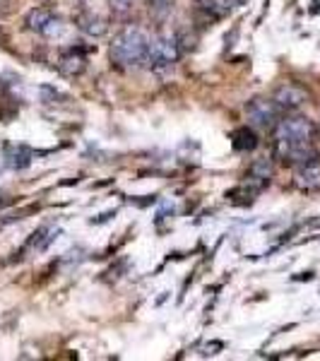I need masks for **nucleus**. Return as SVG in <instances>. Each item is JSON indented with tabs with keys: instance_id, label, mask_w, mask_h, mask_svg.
Wrapping results in <instances>:
<instances>
[{
	"instance_id": "f257e3e1",
	"label": "nucleus",
	"mask_w": 320,
	"mask_h": 361,
	"mask_svg": "<svg viewBox=\"0 0 320 361\" xmlns=\"http://www.w3.org/2000/svg\"><path fill=\"white\" fill-rule=\"evenodd\" d=\"M149 56V37L140 27H125L123 32L116 34L111 44L113 63L123 68H137L147 63Z\"/></svg>"
},
{
	"instance_id": "f03ea898",
	"label": "nucleus",
	"mask_w": 320,
	"mask_h": 361,
	"mask_svg": "<svg viewBox=\"0 0 320 361\" xmlns=\"http://www.w3.org/2000/svg\"><path fill=\"white\" fill-rule=\"evenodd\" d=\"M178 54H181L178 39L173 37V34H161V37H156L149 42L147 63L152 70H168L178 61Z\"/></svg>"
},
{
	"instance_id": "7ed1b4c3",
	"label": "nucleus",
	"mask_w": 320,
	"mask_h": 361,
	"mask_svg": "<svg viewBox=\"0 0 320 361\" xmlns=\"http://www.w3.org/2000/svg\"><path fill=\"white\" fill-rule=\"evenodd\" d=\"M313 126L304 116H292V118L279 121L275 128L277 142H311Z\"/></svg>"
},
{
	"instance_id": "20e7f679",
	"label": "nucleus",
	"mask_w": 320,
	"mask_h": 361,
	"mask_svg": "<svg viewBox=\"0 0 320 361\" xmlns=\"http://www.w3.org/2000/svg\"><path fill=\"white\" fill-rule=\"evenodd\" d=\"M27 27L32 32L42 34V37H58L63 32V22L61 17L54 15V10L49 8H34L27 15Z\"/></svg>"
},
{
	"instance_id": "39448f33",
	"label": "nucleus",
	"mask_w": 320,
	"mask_h": 361,
	"mask_svg": "<svg viewBox=\"0 0 320 361\" xmlns=\"http://www.w3.org/2000/svg\"><path fill=\"white\" fill-rule=\"evenodd\" d=\"M277 104L275 102H267V99H253V102L246 104V116L253 126L258 128H270L275 126L277 121Z\"/></svg>"
},
{
	"instance_id": "423d86ee",
	"label": "nucleus",
	"mask_w": 320,
	"mask_h": 361,
	"mask_svg": "<svg viewBox=\"0 0 320 361\" xmlns=\"http://www.w3.org/2000/svg\"><path fill=\"white\" fill-rule=\"evenodd\" d=\"M272 102L277 104V109H284V111H294V109H301L308 102V94L304 87L299 85H282L275 92V99Z\"/></svg>"
},
{
	"instance_id": "0eeeda50",
	"label": "nucleus",
	"mask_w": 320,
	"mask_h": 361,
	"mask_svg": "<svg viewBox=\"0 0 320 361\" xmlns=\"http://www.w3.org/2000/svg\"><path fill=\"white\" fill-rule=\"evenodd\" d=\"M294 183L301 190H320V161L311 159L306 164H299L294 173Z\"/></svg>"
},
{
	"instance_id": "6e6552de",
	"label": "nucleus",
	"mask_w": 320,
	"mask_h": 361,
	"mask_svg": "<svg viewBox=\"0 0 320 361\" xmlns=\"http://www.w3.org/2000/svg\"><path fill=\"white\" fill-rule=\"evenodd\" d=\"M241 5V0H202V10H207L212 17H226Z\"/></svg>"
},
{
	"instance_id": "1a4fd4ad",
	"label": "nucleus",
	"mask_w": 320,
	"mask_h": 361,
	"mask_svg": "<svg viewBox=\"0 0 320 361\" xmlns=\"http://www.w3.org/2000/svg\"><path fill=\"white\" fill-rule=\"evenodd\" d=\"M231 140H234V149H238V152H248V149H255V145H258V137H255V133L251 130V128H238V130L231 135Z\"/></svg>"
},
{
	"instance_id": "9d476101",
	"label": "nucleus",
	"mask_w": 320,
	"mask_h": 361,
	"mask_svg": "<svg viewBox=\"0 0 320 361\" xmlns=\"http://www.w3.org/2000/svg\"><path fill=\"white\" fill-rule=\"evenodd\" d=\"M78 22H80V29L90 34V37H101V34H106V22L99 20L94 15H80Z\"/></svg>"
},
{
	"instance_id": "9b49d317",
	"label": "nucleus",
	"mask_w": 320,
	"mask_h": 361,
	"mask_svg": "<svg viewBox=\"0 0 320 361\" xmlns=\"http://www.w3.org/2000/svg\"><path fill=\"white\" fill-rule=\"evenodd\" d=\"M32 161V152L25 147H10L8 149V164L13 169H25Z\"/></svg>"
},
{
	"instance_id": "f8f14e48",
	"label": "nucleus",
	"mask_w": 320,
	"mask_h": 361,
	"mask_svg": "<svg viewBox=\"0 0 320 361\" xmlns=\"http://www.w3.org/2000/svg\"><path fill=\"white\" fill-rule=\"evenodd\" d=\"M61 68L66 70V73L75 75V73H82L85 68V58L82 56H75V54H68L61 58Z\"/></svg>"
},
{
	"instance_id": "ddd939ff",
	"label": "nucleus",
	"mask_w": 320,
	"mask_h": 361,
	"mask_svg": "<svg viewBox=\"0 0 320 361\" xmlns=\"http://www.w3.org/2000/svg\"><path fill=\"white\" fill-rule=\"evenodd\" d=\"M147 5H149V10H152L154 15L164 17V15L171 13V8H173V0H147Z\"/></svg>"
}]
</instances>
